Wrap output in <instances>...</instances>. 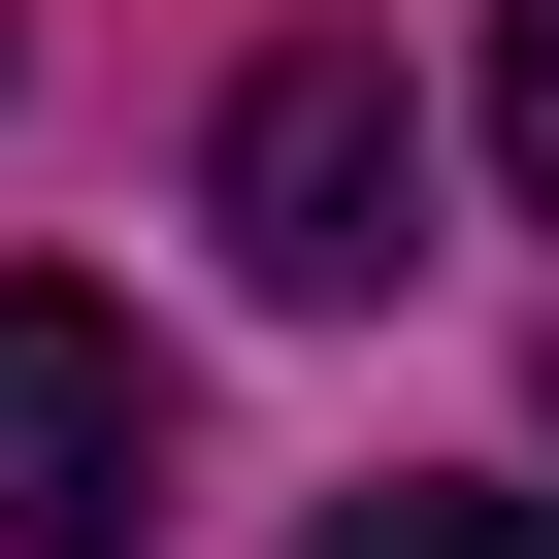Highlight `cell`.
Segmentation results:
<instances>
[{
	"mask_svg": "<svg viewBox=\"0 0 559 559\" xmlns=\"http://www.w3.org/2000/svg\"><path fill=\"white\" fill-rule=\"evenodd\" d=\"M198 198H230L263 297H395V263H428V99H395V34H263L230 132H198Z\"/></svg>",
	"mask_w": 559,
	"mask_h": 559,
	"instance_id": "1",
	"label": "cell"
},
{
	"mask_svg": "<svg viewBox=\"0 0 559 559\" xmlns=\"http://www.w3.org/2000/svg\"><path fill=\"white\" fill-rule=\"evenodd\" d=\"M165 461H198V395L132 297H0V559H132Z\"/></svg>",
	"mask_w": 559,
	"mask_h": 559,
	"instance_id": "2",
	"label": "cell"
},
{
	"mask_svg": "<svg viewBox=\"0 0 559 559\" xmlns=\"http://www.w3.org/2000/svg\"><path fill=\"white\" fill-rule=\"evenodd\" d=\"M297 559H559V493H428V461H395V493H330Z\"/></svg>",
	"mask_w": 559,
	"mask_h": 559,
	"instance_id": "3",
	"label": "cell"
},
{
	"mask_svg": "<svg viewBox=\"0 0 559 559\" xmlns=\"http://www.w3.org/2000/svg\"><path fill=\"white\" fill-rule=\"evenodd\" d=\"M493 165L559 198V0H493Z\"/></svg>",
	"mask_w": 559,
	"mask_h": 559,
	"instance_id": "4",
	"label": "cell"
}]
</instances>
